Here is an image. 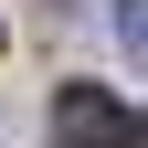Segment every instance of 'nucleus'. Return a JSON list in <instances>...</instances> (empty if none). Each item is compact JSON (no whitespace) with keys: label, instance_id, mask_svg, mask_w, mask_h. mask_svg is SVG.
Here are the masks:
<instances>
[{"label":"nucleus","instance_id":"nucleus-1","mask_svg":"<svg viewBox=\"0 0 148 148\" xmlns=\"http://www.w3.org/2000/svg\"><path fill=\"white\" fill-rule=\"evenodd\" d=\"M53 138H64V148H127L138 116H127L106 85H64V95H53Z\"/></svg>","mask_w":148,"mask_h":148},{"label":"nucleus","instance_id":"nucleus-2","mask_svg":"<svg viewBox=\"0 0 148 148\" xmlns=\"http://www.w3.org/2000/svg\"><path fill=\"white\" fill-rule=\"evenodd\" d=\"M116 42H127V53L148 64V0H116Z\"/></svg>","mask_w":148,"mask_h":148}]
</instances>
